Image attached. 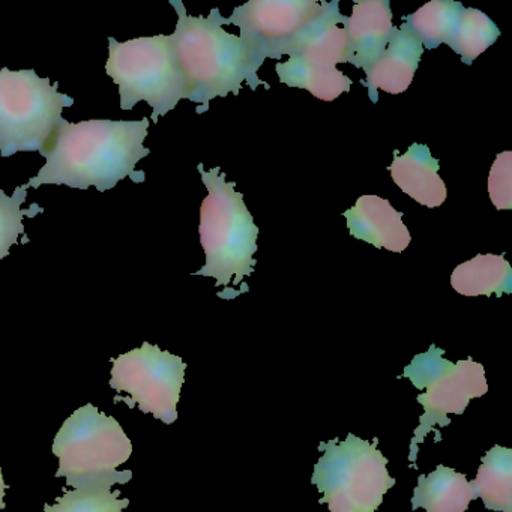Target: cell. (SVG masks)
<instances>
[{
  "label": "cell",
  "instance_id": "cell-13",
  "mask_svg": "<svg viewBox=\"0 0 512 512\" xmlns=\"http://www.w3.org/2000/svg\"><path fill=\"white\" fill-rule=\"evenodd\" d=\"M424 47L406 23L386 47L383 55L368 70L364 86L370 91L371 101L377 103V91L386 94H403L412 85L419 67Z\"/></svg>",
  "mask_w": 512,
  "mask_h": 512
},
{
  "label": "cell",
  "instance_id": "cell-11",
  "mask_svg": "<svg viewBox=\"0 0 512 512\" xmlns=\"http://www.w3.org/2000/svg\"><path fill=\"white\" fill-rule=\"evenodd\" d=\"M397 29L392 23L388 0L355 2L352 16L347 17V62L368 73L383 55Z\"/></svg>",
  "mask_w": 512,
  "mask_h": 512
},
{
  "label": "cell",
  "instance_id": "cell-18",
  "mask_svg": "<svg viewBox=\"0 0 512 512\" xmlns=\"http://www.w3.org/2000/svg\"><path fill=\"white\" fill-rule=\"evenodd\" d=\"M280 82L290 88L307 89L313 97L322 101H335L352 88V80L337 68L320 67L290 56L289 61L278 62Z\"/></svg>",
  "mask_w": 512,
  "mask_h": 512
},
{
  "label": "cell",
  "instance_id": "cell-16",
  "mask_svg": "<svg viewBox=\"0 0 512 512\" xmlns=\"http://www.w3.org/2000/svg\"><path fill=\"white\" fill-rule=\"evenodd\" d=\"M451 286L463 296L506 295L512 292L511 265L503 254H478L454 269Z\"/></svg>",
  "mask_w": 512,
  "mask_h": 512
},
{
  "label": "cell",
  "instance_id": "cell-4",
  "mask_svg": "<svg viewBox=\"0 0 512 512\" xmlns=\"http://www.w3.org/2000/svg\"><path fill=\"white\" fill-rule=\"evenodd\" d=\"M53 454L59 458L56 478L67 479L71 487L110 488L133 478L131 470H116L133 454V443L121 424L94 404L80 407L64 422Z\"/></svg>",
  "mask_w": 512,
  "mask_h": 512
},
{
  "label": "cell",
  "instance_id": "cell-24",
  "mask_svg": "<svg viewBox=\"0 0 512 512\" xmlns=\"http://www.w3.org/2000/svg\"><path fill=\"white\" fill-rule=\"evenodd\" d=\"M5 491H7V484H5L4 475H2V467H0V509L7 508L4 502Z\"/></svg>",
  "mask_w": 512,
  "mask_h": 512
},
{
  "label": "cell",
  "instance_id": "cell-3",
  "mask_svg": "<svg viewBox=\"0 0 512 512\" xmlns=\"http://www.w3.org/2000/svg\"><path fill=\"white\" fill-rule=\"evenodd\" d=\"M208 196L200 208V242L206 254V263L193 275L215 278V287L224 286L220 298L233 299L230 283L244 284L257 265L259 227L244 203L242 193L236 191V182H227L221 167L206 172L203 164L197 166Z\"/></svg>",
  "mask_w": 512,
  "mask_h": 512
},
{
  "label": "cell",
  "instance_id": "cell-6",
  "mask_svg": "<svg viewBox=\"0 0 512 512\" xmlns=\"http://www.w3.org/2000/svg\"><path fill=\"white\" fill-rule=\"evenodd\" d=\"M373 442L347 434L346 439L328 440L319 445L322 457L314 466L311 484L316 485L331 512H376L386 491L397 479L389 475L388 458Z\"/></svg>",
  "mask_w": 512,
  "mask_h": 512
},
{
  "label": "cell",
  "instance_id": "cell-10",
  "mask_svg": "<svg viewBox=\"0 0 512 512\" xmlns=\"http://www.w3.org/2000/svg\"><path fill=\"white\" fill-rule=\"evenodd\" d=\"M328 5L314 0H253L236 8L223 25L238 26L242 40L263 64L289 55Z\"/></svg>",
  "mask_w": 512,
  "mask_h": 512
},
{
  "label": "cell",
  "instance_id": "cell-9",
  "mask_svg": "<svg viewBox=\"0 0 512 512\" xmlns=\"http://www.w3.org/2000/svg\"><path fill=\"white\" fill-rule=\"evenodd\" d=\"M185 370L187 364L181 356L143 343L139 349L113 359L110 388L118 394H127L121 400L128 406H139L143 413H151L170 425L178 419Z\"/></svg>",
  "mask_w": 512,
  "mask_h": 512
},
{
  "label": "cell",
  "instance_id": "cell-8",
  "mask_svg": "<svg viewBox=\"0 0 512 512\" xmlns=\"http://www.w3.org/2000/svg\"><path fill=\"white\" fill-rule=\"evenodd\" d=\"M58 88V82L52 85L35 70H0V157L44 148L64 121V109L74 106Z\"/></svg>",
  "mask_w": 512,
  "mask_h": 512
},
{
  "label": "cell",
  "instance_id": "cell-2",
  "mask_svg": "<svg viewBox=\"0 0 512 512\" xmlns=\"http://www.w3.org/2000/svg\"><path fill=\"white\" fill-rule=\"evenodd\" d=\"M178 13L175 34L170 35L179 67L188 86V100L200 104L197 113L209 110L214 98L239 95L244 83L253 91L257 86H269L257 77L262 62L241 37L224 31L220 10L209 17L188 16L184 4L170 0Z\"/></svg>",
  "mask_w": 512,
  "mask_h": 512
},
{
  "label": "cell",
  "instance_id": "cell-22",
  "mask_svg": "<svg viewBox=\"0 0 512 512\" xmlns=\"http://www.w3.org/2000/svg\"><path fill=\"white\" fill-rule=\"evenodd\" d=\"M130 500L121 497V491L110 488H74L65 491L56 505L46 503V512H124Z\"/></svg>",
  "mask_w": 512,
  "mask_h": 512
},
{
  "label": "cell",
  "instance_id": "cell-14",
  "mask_svg": "<svg viewBox=\"0 0 512 512\" xmlns=\"http://www.w3.org/2000/svg\"><path fill=\"white\" fill-rule=\"evenodd\" d=\"M439 169V161L431 157L430 149L419 143L410 145L403 155L394 151V161L388 167L395 185L419 205L430 209L442 206L448 196Z\"/></svg>",
  "mask_w": 512,
  "mask_h": 512
},
{
  "label": "cell",
  "instance_id": "cell-20",
  "mask_svg": "<svg viewBox=\"0 0 512 512\" xmlns=\"http://www.w3.org/2000/svg\"><path fill=\"white\" fill-rule=\"evenodd\" d=\"M499 37L500 31L494 25L493 20L488 19L479 10L464 8L449 47L461 56V61L464 64L472 65V62L481 56L488 47L493 46Z\"/></svg>",
  "mask_w": 512,
  "mask_h": 512
},
{
  "label": "cell",
  "instance_id": "cell-7",
  "mask_svg": "<svg viewBox=\"0 0 512 512\" xmlns=\"http://www.w3.org/2000/svg\"><path fill=\"white\" fill-rule=\"evenodd\" d=\"M445 350L431 344L428 352L419 353L404 368L400 379H409L418 391H425L416 397L424 407V415L413 431L410 442L409 466L418 469V446L424 442L430 431H436L434 442L442 440L440 428L448 427V415H463L470 400L487 394L488 385L482 364L472 358L452 364L443 358Z\"/></svg>",
  "mask_w": 512,
  "mask_h": 512
},
{
  "label": "cell",
  "instance_id": "cell-12",
  "mask_svg": "<svg viewBox=\"0 0 512 512\" xmlns=\"http://www.w3.org/2000/svg\"><path fill=\"white\" fill-rule=\"evenodd\" d=\"M350 235L376 248L403 253L410 245L409 229L403 212L395 211L388 200L379 196H362L344 212Z\"/></svg>",
  "mask_w": 512,
  "mask_h": 512
},
{
  "label": "cell",
  "instance_id": "cell-19",
  "mask_svg": "<svg viewBox=\"0 0 512 512\" xmlns=\"http://www.w3.org/2000/svg\"><path fill=\"white\" fill-rule=\"evenodd\" d=\"M463 10L460 2L433 0L403 20L424 49L434 50L440 44L451 46Z\"/></svg>",
  "mask_w": 512,
  "mask_h": 512
},
{
  "label": "cell",
  "instance_id": "cell-21",
  "mask_svg": "<svg viewBox=\"0 0 512 512\" xmlns=\"http://www.w3.org/2000/svg\"><path fill=\"white\" fill-rule=\"evenodd\" d=\"M28 197V185L17 187L13 196L0 191V260L10 254L11 247L19 244V236L26 235L23 218H35L43 214L44 209L34 203L31 208L23 209L22 205Z\"/></svg>",
  "mask_w": 512,
  "mask_h": 512
},
{
  "label": "cell",
  "instance_id": "cell-23",
  "mask_svg": "<svg viewBox=\"0 0 512 512\" xmlns=\"http://www.w3.org/2000/svg\"><path fill=\"white\" fill-rule=\"evenodd\" d=\"M488 194L499 211L512 208V152L497 155L488 175Z\"/></svg>",
  "mask_w": 512,
  "mask_h": 512
},
{
  "label": "cell",
  "instance_id": "cell-1",
  "mask_svg": "<svg viewBox=\"0 0 512 512\" xmlns=\"http://www.w3.org/2000/svg\"><path fill=\"white\" fill-rule=\"evenodd\" d=\"M148 130V118L92 119L79 124L64 119L40 151L47 160L46 166L26 185H67L77 190L95 187L104 193L125 178L142 184L145 172H137L136 166L151 154V149L143 146Z\"/></svg>",
  "mask_w": 512,
  "mask_h": 512
},
{
  "label": "cell",
  "instance_id": "cell-17",
  "mask_svg": "<svg viewBox=\"0 0 512 512\" xmlns=\"http://www.w3.org/2000/svg\"><path fill=\"white\" fill-rule=\"evenodd\" d=\"M476 499L494 512H512V451L496 445L481 458L476 479L470 481Z\"/></svg>",
  "mask_w": 512,
  "mask_h": 512
},
{
  "label": "cell",
  "instance_id": "cell-15",
  "mask_svg": "<svg viewBox=\"0 0 512 512\" xmlns=\"http://www.w3.org/2000/svg\"><path fill=\"white\" fill-rule=\"evenodd\" d=\"M475 499L466 475L439 464L430 475H419L413 490L412 511L424 508L427 512H466Z\"/></svg>",
  "mask_w": 512,
  "mask_h": 512
},
{
  "label": "cell",
  "instance_id": "cell-5",
  "mask_svg": "<svg viewBox=\"0 0 512 512\" xmlns=\"http://www.w3.org/2000/svg\"><path fill=\"white\" fill-rule=\"evenodd\" d=\"M107 76L119 86L121 109H134L140 101L152 107L151 121L188 100V86L179 67L170 35L136 38L119 43L109 37Z\"/></svg>",
  "mask_w": 512,
  "mask_h": 512
}]
</instances>
